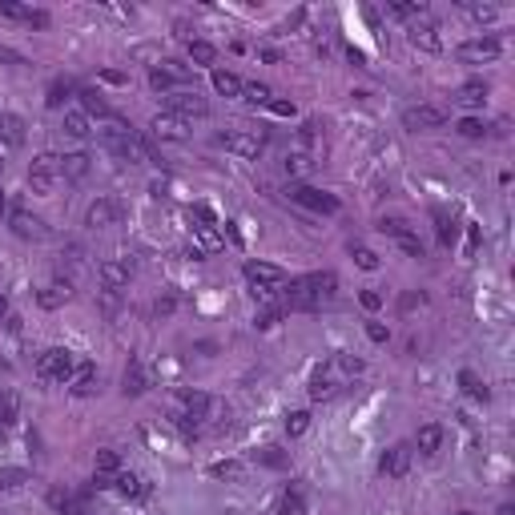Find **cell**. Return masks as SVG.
<instances>
[{
  "label": "cell",
  "mask_w": 515,
  "mask_h": 515,
  "mask_svg": "<svg viewBox=\"0 0 515 515\" xmlns=\"http://www.w3.org/2000/svg\"><path fill=\"white\" fill-rule=\"evenodd\" d=\"M73 370H77V363H73V355H69L64 346H53V350H45V355L36 359V374H40L45 383H69Z\"/></svg>",
  "instance_id": "6da1fadb"
},
{
  "label": "cell",
  "mask_w": 515,
  "mask_h": 515,
  "mask_svg": "<svg viewBox=\"0 0 515 515\" xmlns=\"http://www.w3.org/2000/svg\"><path fill=\"white\" fill-rule=\"evenodd\" d=\"M286 193H290V202H298V206H306L314 213H338V197L334 193H322V189H314L306 182H294Z\"/></svg>",
  "instance_id": "7a4b0ae2"
},
{
  "label": "cell",
  "mask_w": 515,
  "mask_h": 515,
  "mask_svg": "<svg viewBox=\"0 0 515 515\" xmlns=\"http://www.w3.org/2000/svg\"><path fill=\"white\" fill-rule=\"evenodd\" d=\"M165 113L189 121V117H206L210 105H206V97H197L193 89H182V93H169V97H165Z\"/></svg>",
  "instance_id": "3957f363"
},
{
  "label": "cell",
  "mask_w": 515,
  "mask_h": 515,
  "mask_svg": "<svg viewBox=\"0 0 515 515\" xmlns=\"http://www.w3.org/2000/svg\"><path fill=\"white\" fill-rule=\"evenodd\" d=\"M57 178H61V157H57V153H40L29 165V185L36 193H49Z\"/></svg>",
  "instance_id": "277c9868"
},
{
  "label": "cell",
  "mask_w": 515,
  "mask_h": 515,
  "mask_svg": "<svg viewBox=\"0 0 515 515\" xmlns=\"http://www.w3.org/2000/svg\"><path fill=\"white\" fill-rule=\"evenodd\" d=\"M495 57H499V40L495 36H475V40L459 45V61H467V64H487Z\"/></svg>",
  "instance_id": "5b68a950"
},
{
  "label": "cell",
  "mask_w": 515,
  "mask_h": 515,
  "mask_svg": "<svg viewBox=\"0 0 515 515\" xmlns=\"http://www.w3.org/2000/svg\"><path fill=\"white\" fill-rule=\"evenodd\" d=\"M411 459H415V447H411V443H394L391 451L383 455L379 471H383L387 479H403V475L411 471Z\"/></svg>",
  "instance_id": "8992f818"
},
{
  "label": "cell",
  "mask_w": 515,
  "mask_h": 515,
  "mask_svg": "<svg viewBox=\"0 0 515 515\" xmlns=\"http://www.w3.org/2000/svg\"><path fill=\"white\" fill-rule=\"evenodd\" d=\"M217 145H226V149L238 153V157H262L266 137H262V133H226V137H217Z\"/></svg>",
  "instance_id": "52a82bcc"
},
{
  "label": "cell",
  "mask_w": 515,
  "mask_h": 515,
  "mask_svg": "<svg viewBox=\"0 0 515 515\" xmlns=\"http://www.w3.org/2000/svg\"><path fill=\"white\" fill-rule=\"evenodd\" d=\"M443 121H447V113L435 109V105H411V109H403V125L407 129H439Z\"/></svg>",
  "instance_id": "ba28073f"
},
{
  "label": "cell",
  "mask_w": 515,
  "mask_h": 515,
  "mask_svg": "<svg viewBox=\"0 0 515 515\" xmlns=\"http://www.w3.org/2000/svg\"><path fill=\"white\" fill-rule=\"evenodd\" d=\"M85 221H89L93 230H109V226H117L121 221V206L113 202V197H97L85 213Z\"/></svg>",
  "instance_id": "9c48e42d"
},
{
  "label": "cell",
  "mask_w": 515,
  "mask_h": 515,
  "mask_svg": "<svg viewBox=\"0 0 515 515\" xmlns=\"http://www.w3.org/2000/svg\"><path fill=\"white\" fill-rule=\"evenodd\" d=\"M149 129H153V137H161V141H189V121L173 117V113H157Z\"/></svg>",
  "instance_id": "30bf717a"
},
{
  "label": "cell",
  "mask_w": 515,
  "mask_h": 515,
  "mask_svg": "<svg viewBox=\"0 0 515 515\" xmlns=\"http://www.w3.org/2000/svg\"><path fill=\"white\" fill-rule=\"evenodd\" d=\"M8 226H12V234L16 238H25V242H36V238H45V221L29 210H12L8 213Z\"/></svg>",
  "instance_id": "8fae6325"
},
{
  "label": "cell",
  "mask_w": 515,
  "mask_h": 515,
  "mask_svg": "<svg viewBox=\"0 0 515 515\" xmlns=\"http://www.w3.org/2000/svg\"><path fill=\"white\" fill-rule=\"evenodd\" d=\"M129 274H133L129 258H109V262H101V286L105 290H121V286H129Z\"/></svg>",
  "instance_id": "7c38bea8"
},
{
  "label": "cell",
  "mask_w": 515,
  "mask_h": 515,
  "mask_svg": "<svg viewBox=\"0 0 515 515\" xmlns=\"http://www.w3.org/2000/svg\"><path fill=\"white\" fill-rule=\"evenodd\" d=\"M178 403H182L185 415H193L197 423H202V419H213V411H217V403L202 391H178Z\"/></svg>",
  "instance_id": "4fadbf2b"
},
{
  "label": "cell",
  "mask_w": 515,
  "mask_h": 515,
  "mask_svg": "<svg viewBox=\"0 0 515 515\" xmlns=\"http://www.w3.org/2000/svg\"><path fill=\"white\" fill-rule=\"evenodd\" d=\"M286 306L290 310H318V294H314V286H310V278H294L290 282V290H286Z\"/></svg>",
  "instance_id": "5bb4252c"
},
{
  "label": "cell",
  "mask_w": 515,
  "mask_h": 515,
  "mask_svg": "<svg viewBox=\"0 0 515 515\" xmlns=\"http://www.w3.org/2000/svg\"><path fill=\"white\" fill-rule=\"evenodd\" d=\"M69 298H73L69 278H53V282H49V286H40V294H36V302L45 306V310H61Z\"/></svg>",
  "instance_id": "9a60e30c"
},
{
  "label": "cell",
  "mask_w": 515,
  "mask_h": 515,
  "mask_svg": "<svg viewBox=\"0 0 515 515\" xmlns=\"http://www.w3.org/2000/svg\"><path fill=\"white\" fill-rule=\"evenodd\" d=\"M407 32H411V45L423 49V53H439V49H443V36H439V29H435L431 21H415Z\"/></svg>",
  "instance_id": "2e32d148"
},
{
  "label": "cell",
  "mask_w": 515,
  "mask_h": 515,
  "mask_svg": "<svg viewBox=\"0 0 515 515\" xmlns=\"http://www.w3.org/2000/svg\"><path fill=\"white\" fill-rule=\"evenodd\" d=\"M245 278H250V286H274V290L286 282V274L270 262H245Z\"/></svg>",
  "instance_id": "e0dca14e"
},
{
  "label": "cell",
  "mask_w": 515,
  "mask_h": 515,
  "mask_svg": "<svg viewBox=\"0 0 515 515\" xmlns=\"http://www.w3.org/2000/svg\"><path fill=\"white\" fill-rule=\"evenodd\" d=\"M0 16L25 21V25H32V29H45V25H49V12H40V8H25V4H12V0H0Z\"/></svg>",
  "instance_id": "ac0fdd59"
},
{
  "label": "cell",
  "mask_w": 515,
  "mask_h": 515,
  "mask_svg": "<svg viewBox=\"0 0 515 515\" xmlns=\"http://www.w3.org/2000/svg\"><path fill=\"white\" fill-rule=\"evenodd\" d=\"M61 129L73 137V141H85V137H93V125H89V113H85V109H64Z\"/></svg>",
  "instance_id": "d6986e66"
},
{
  "label": "cell",
  "mask_w": 515,
  "mask_h": 515,
  "mask_svg": "<svg viewBox=\"0 0 515 515\" xmlns=\"http://www.w3.org/2000/svg\"><path fill=\"white\" fill-rule=\"evenodd\" d=\"M322 374H338V383H350V379L363 374V359H355V355H334L331 366H326Z\"/></svg>",
  "instance_id": "ffe728a7"
},
{
  "label": "cell",
  "mask_w": 515,
  "mask_h": 515,
  "mask_svg": "<svg viewBox=\"0 0 515 515\" xmlns=\"http://www.w3.org/2000/svg\"><path fill=\"white\" fill-rule=\"evenodd\" d=\"M0 141L8 149H21L25 145V121L16 113H0Z\"/></svg>",
  "instance_id": "44dd1931"
},
{
  "label": "cell",
  "mask_w": 515,
  "mask_h": 515,
  "mask_svg": "<svg viewBox=\"0 0 515 515\" xmlns=\"http://www.w3.org/2000/svg\"><path fill=\"white\" fill-rule=\"evenodd\" d=\"M89 173V153H64L61 157V178L64 182H81Z\"/></svg>",
  "instance_id": "7402d4cb"
},
{
  "label": "cell",
  "mask_w": 515,
  "mask_h": 515,
  "mask_svg": "<svg viewBox=\"0 0 515 515\" xmlns=\"http://www.w3.org/2000/svg\"><path fill=\"white\" fill-rule=\"evenodd\" d=\"M69 391L77 394V398H89V394L97 391V370H93V366H77L73 379H69Z\"/></svg>",
  "instance_id": "603a6c76"
},
{
  "label": "cell",
  "mask_w": 515,
  "mask_h": 515,
  "mask_svg": "<svg viewBox=\"0 0 515 515\" xmlns=\"http://www.w3.org/2000/svg\"><path fill=\"white\" fill-rule=\"evenodd\" d=\"M411 447H419L423 455H435L439 447H443V427H439V423L419 427V435H415V443H411Z\"/></svg>",
  "instance_id": "cb8c5ba5"
},
{
  "label": "cell",
  "mask_w": 515,
  "mask_h": 515,
  "mask_svg": "<svg viewBox=\"0 0 515 515\" xmlns=\"http://www.w3.org/2000/svg\"><path fill=\"white\" fill-rule=\"evenodd\" d=\"M125 394H145L149 391V374H145V366L137 363V359H133V363H129V370H125V387H121Z\"/></svg>",
  "instance_id": "d4e9b609"
},
{
  "label": "cell",
  "mask_w": 515,
  "mask_h": 515,
  "mask_svg": "<svg viewBox=\"0 0 515 515\" xmlns=\"http://www.w3.org/2000/svg\"><path fill=\"white\" fill-rule=\"evenodd\" d=\"M455 101H459L463 109H479V105L487 101V85H483V81H467L463 89L455 93Z\"/></svg>",
  "instance_id": "484cf974"
},
{
  "label": "cell",
  "mask_w": 515,
  "mask_h": 515,
  "mask_svg": "<svg viewBox=\"0 0 515 515\" xmlns=\"http://www.w3.org/2000/svg\"><path fill=\"white\" fill-rule=\"evenodd\" d=\"M193 238H197V250H202V254H217V250L226 245V238L217 234V226H193Z\"/></svg>",
  "instance_id": "4316f807"
},
{
  "label": "cell",
  "mask_w": 515,
  "mask_h": 515,
  "mask_svg": "<svg viewBox=\"0 0 515 515\" xmlns=\"http://www.w3.org/2000/svg\"><path fill=\"white\" fill-rule=\"evenodd\" d=\"M113 487L121 491L125 499H141V495L149 491V487H145V479H137V475H129V471H117V475H113Z\"/></svg>",
  "instance_id": "83f0119b"
},
{
  "label": "cell",
  "mask_w": 515,
  "mask_h": 515,
  "mask_svg": "<svg viewBox=\"0 0 515 515\" xmlns=\"http://www.w3.org/2000/svg\"><path fill=\"white\" fill-rule=\"evenodd\" d=\"M306 278H310V286H314L318 302H331V298H334V290H338V278H334L331 270H322V274H306Z\"/></svg>",
  "instance_id": "f1b7e54d"
},
{
  "label": "cell",
  "mask_w": 515,
  "mask_h": 515,
  "mask_svg": "<svg viewBox=\"0 0 515 515\" xmlns=\"http://www.w3.org/2000/svg\"><path fill=\"white\" fill-rule=\"evenodd\" d=\"M213 89L226 97H242V77H234L230 69H213Z\"/></svg>",
  "instance_id": "f546056e"
},
{
  "label": "cell",
  "mask_w": 515,
  "mask_h": 515,
  "mask_svg": "<svg viewBox=\"0 0 515 515\" xmlns=\"http://www.w3.org/2000/svg\"><path fill=\"white\" fill-rule=\"evenodd\" d=\"M254 459H258L262 467H274V471L290 467V455L282 451V447H262V451H254Z\"/></svg>",
  "instance_id": "4dcf8cb0"
},
{
  "label": "cell",
  "mask_w": 515,
  "mask_h": 515,
  "mask_svg": "<svg viewBox=\"0 0 515 515\" xmlns=\"http://www.w3.org/2000/svg\"><path fill=\"white\" fill-rule=\"evenodd\" d=\"M189 61L193 64H213L217 61V49L210 40H189Z\"/></svg>",
  "instance_id": "1f68e13d"
},
{
  "label": "cell",
  "mask_w": 515,
  "mask_h": 515,
  "mask_svg": "<svg viewBox=\"0 0 515 515\" xmlns=\"http://www.w3.org/2000/svg\"><path fill=\"white\" fill-rule=\"evenodd\" d=\"M93 467H97L101 475H117V471H121V455H117V451H109V447H105V451H97V459H93Z\"/></svg>",
  "instance_id": "d6a6232c"
},
{
  "label": "cell",
  "mask_w": 515,
  "mask_h": 515,
  "mask_svg": "<svg viewBox=\"0 0 515 515\" xmlns=\"http://www.w3.org/2000/svg\"><path fill=\"white\" fill-rule=\"evenodd\" d=\"M16 411H21V398L12 391H4L0 394V427H12L16 423Z\"/></svg>",
  "instance_id": "836d02e7"
},
{
  "label": "cell",
  "mask_w": 515,
  "mask_h": 515,
  "mask_svg": "<svg viewBox=\"0 0 515 515\" xmlns=\"http://www.w3.org/2000/svg\"><path fill=\"white\" fill-rule=\"evenodd\" d=\"M334 394H338V383H334L331 374H318V379L310 383V398H314V403H322V398H334Z\"/></svg>",
  "instance_id": "e575fe53"
},
{
  "label": "cell",
  "mask_w": 515,
  "mask_h": 515,
  "mask_svg": "<svg viewBox=\"0 0 515 515\" xmlns=\"http://www.w3.org/2000/svg\"><path fill=\"white\" fill-rule=\"evenodd\" d=\"M242 97L250 105H270L274 101V93L266 89V85H258V81H242Z\"/></svg>",
  "instance_id": "d590c367"
},
{
  "label": "cell",
  "mask_w": 515,
  "mask_h": 515,
  "mask_svg": "<svg viewBox=\"0 0 515 515\" xmlns=\"http://www.w3.org/2000/svg\"><path fill=\"white\" fill-rule=\"evenodd\" d=\"M379 230H383L387 238H394V242H398V238H407V234H415V230H411V221H403V217H383V221H379Z\"/></svg>",
  "instance_id": "8d00e7d4"
},
{
  "label": "cell",
  "mask_w": 515,
  "mask_h": 515,
  "mask_svg": "<svg viewBox=\"0 0 515 515\" xmlns=\"http://www.w3.org/2000/svg\"><path fill=\"white\" fill-rule=\"evenodd\" d=\"M29 483V471L25 467H0V491H12V487Z\"/></svg>",
  "instance_id": "74e56055"
},
{
  "label": "cell",
  "mask_w": 515,
  "mask_h": 515,
  "mask_svg": "<svg viewBox=\"0 0 515 515\" xmlns=\"http://www.w3.org/2000/svg\"><path fill=\"white\" fill-rule=\"evenodd\" d=\"M69 93H73V85H69L64 77H57V81L49 85V97H45V105H49V109H61V105H64V97H69Z\"/></svg>",
  "instance_id": "f35d334b"
},
{
  "label": "cell",
  "mask_w": 515,
  "mask_h": 515,
  "mask_svg": "<svg viewBox=\"0 0 515 515\" xmlns=\"http://www.w3.org/2000/svg\"><path fill=\"white\" fill-rule=\"evenodd\" d=\"M459 387L471 394V398H487V387L479 383V374H475V370H459Z\"/></svg>",
  "instance_id": "ab89813d"
},
{
  "label": "cell",
  "mask_w": 515,
  "mask_h": 515,
  "mask_svg": "<svg viewBox=\"0 0 515 515\" xmlns=\"http://www.w3.org/2000/svg\"><path fill=\"white\" fill-rule=\"evenodd\" d=\"M350 258L359 262V270H379V254L370 245H350Z\"/></svg>",
  "instance_id": "60d3db41"
},
{
  "label": "cell",
  "mask_w": 515,
  "mask_h": 515,
  "mask_svg": "<svg viewBox=\"0 0 515 515\" xmlns=\"http://www.w3.org/2000/svg\"><path fill=\"white\" fill-rule=\"evenodd\" d=\"M435 221H439V242H443V245H455V234H459L455 217H447V213L439 210V213H435Z\"/></svg>",
  "instance_id": "b9f144b4"
},
{
  "label": "cell",
  "mask_w": 515,
  "mask_h": 515,
  "mask_svg": "<svg viewBox=\"0 0 515 515\" xmlns=\"http://www.w3.org/2000/svg\"><path fill=\"white\" fill-rule=\"evenodd\" d=\"M278 515H306V499H302V491H286V499H282Z\"/></svg>",
  "instance_id": "7bdbcfd3"
},
{
  "label": "cell",
  "mask_w": 515,
  "mask_h": 515,
  "mask_svg": "<svg viewBox=\"0 0 515 515\" xmlns=\"http://www.w3.org/2000/svg\"><path fill=\"white\" fill-rule=\"evenodd\" d=\"M278 318H282V306H262L258 318H254V326H258V331H270V326H278Z\"/></svg>",
  "instance_id": "ee69618b"
},
{
  "label": "cell",
  "mask_w": 515,
  "mask_h": 515,
  "mask_svg": "<svg viewBox=\"0 0 515 515\" xmlns=\"http://www.w3.org/2000/svg\"><path fill=\"white\" fill-rule=\"evenodd\" d=\"M306 427H310V415H306V411H294V415H286V435H290V439L306 435Z\"/></svg>",
  "instance_id": "f6af8a7d"
},
{
  "label": "cell",
  "mask_w": 515,
  "mask_h": 515,
  "mask_svg": "<svg viewBox=\"0 0 515 515\" xmlns=\"http://www.w3.org/2000/svg\"><path fill=\"white\" fill-rule=\"evenodd\" d=\"M81 105H85V113H97V117H109L105 101H101V97H97L93 89H85V93H81Z\"/></svg>",
  "instance_id": "bcb514c9"
},
{
  "label": "cell",
  "mask_w": 515,
  "mask_h": 515,
  "mask_svg": "<svg viewBox=\"0 0 515 515\" xmlns=\"http://www.w3.org/2000/svg\"><path fill=\"white\" fill-rule=\"evenodd\" d=\"M210 475H217V479H238V475H242V463H234V459H226V463H213Z\"/></svg>",
  "instance_id": "7dc6e473"
},
{
  "label": "cell",
  "mask_w": 515,
  "mask_h": 515,
  "mask_svg": "<svg viewBox=\"0 0 515 515\" xmlns=\"http://www.w3.org/2000/svg\"><path fill=\"white\" fill-rule=\"evenodd\" d=\"M391 12H394V16H423L427 8H423V4H415V0H394Z\"/></svg>",
  "instance_id": "c3c4849f"
},
{
  "label": "cell",
  "mask_w": 515,
  "mask_h": 515,
  "mask_svg": "<svg viewBox=\"0 0 515 515\" xmlns=\"http://www.w3.org/2000/svg\"><path fill=\"white\" fill-rule=\"evenodd\" d=\"M463 8H467L475 21H495V4H475V0H463Z\"/></svg>",
  "instance_id": "681fc988"
},
{
  "label": "cell",
  "mask_w": 515,
  "mask_h": 515,
  "mask_svg": "<svg viewBox=\"0 0 515 515\" xmlns=\"http://www.w3.org/2000/svg\"><path fill=\"white\" fill-rule=\"evenodd\" d=\"M306 169H310V157H306V153H290V157H286V173H290V178H298Z\"/></svg>",
  "instance_id": "f907efd6"
},
{
  "label": "cell",
  "mask_w": 515,
  "mask_h": 515,
  "mask_svg": "<svg viewBox=\"0 0 515 515\" xmlns=\"http://www.w3.org/2000/svg\"><path fill=\"white\" fill-rule=\"evenodd\" d=\"M459 133H463V137H483L487 125L479 121V117H463V121H459Z\"/></svg>",
  "instance_id": "816d5d0a"
},
{
  "label": "cell",
  "mask_w": 515,
  "mask_h": 515,
  "mask_svg": "<svg viewBox=\"0 0 515 515\" xmlns=\"http://www.w3.org/2000/svg\"><path fill=\"white\" fill-rule=\"evenodd\" d=\"M322 125L318 121H302V129H298V137H302V145H318L322 141V133H318Z\"/></svg>",
  "instance_id": "f5cc1de1"
},
{
  "label": "cell",
  "mask_w": 515,
  "mask_h": 515,
  "mask_svg": "<svg viewBox=\"0 0 515 515\" xmlns=\"http://www.w3.org/2000/svg\"><path fill=\"white\" fill-rule=\"evenodd\" d=\"M149 85L157 93H169V89H173V77H169L165 69H153V73H149Z\"/></svg>",
  "instance_id": "db71d44e"
},
{
  "label": "cell",
  "mask_w": 515,
  "mask_h": 515,
  "mask_svg": "<svg viewBox=\"0 0 515 515\" xmlns=\"http://www.w3.org/2000/svg\"><path fill=\"white\" fill-rule=\"evenodd\" d=\"M359 302H363V310H379V306H383V294H379V290H363Z\"/></svg>",
  "instance_id": "11a10c76"
},
{
  "label": "cell",
  "mask_w": 515,
  "mask_h": 515,
  "mask_svg": "<svg viewBox=\"0 0 515 515\" xmlns=\"http://www.w3.org/2000/svg\"><path fill=\"white\" fill-rule=\"evenodd\" d=\"M366 334H370V342H387V338H391V331H387L383 322H366Z\"/></svg>",
  "instance_id": "9f6ffc18"
},
{
  "label": "cell",
  "mask_w": 515,
  "mask_h": 515,
  "mask_svg": "<svg viewBox=\"0 0 515 515\" xmlns=\"http://www.w3.org/2000/svg\"><path fill=\"white\" fill-rule=\"evenodd\" d=\"M266 109H270V113H278V117H294V105H290V101H278V97H274Z\"/></svg>",
  "instance_id": "6f0895ef"
},
{
  "label": "cell",
  "mask_w": 515,
  "mask_h": 515,
  "mask_svg": "<svg viewBox=\"0 0 515 515\" xmlns=\"http://www.w3.org/2000/svg\"><path fill=\"white\" fill-rule=\"evenodd\" d=\"M173 298H157V306H153V310H157V318H169V314H173Z\"/></svg>",
  "instance_id": "680465c9"
},
{
  "label": "cell",
  "mask_w": 515,
  "mask_h": 515,
  "mask_svg": "<svg viewBox=\"0 0 515 515\" xmlns=\"http://www.w3.org/2000/svg\"><path fill=\"white\" fill-rule=\"evenodd\" d=\"M193 217H197L202 226H213V213H210V206H193Z\"/></svg>",
  "instance_id": "91938a15"
},
{
  "label": "cell",
  "mask_w": 515,
  "mask_h": 515,
  "mask_svg": "<svg viewBox=\"0 0 515 515\" xmlns=\"http://www.w3.org/2000/svg\"><path fill=\"white\" fill-rule=\"evenodd\" d=\"M0 61H12V64H25L21 53H12V49H0Z\"/></svg>",
  "instance_id": "94428289"
},
{
  "label": "cell",
  "mask_w": 515,
  "mask_h": 515,
  "mask_svg": "<svg viewBox=\"0 0 515 515\" xmlns=\"http://www.w3.org/2000/svg\"><path fill=\"white\" fill-rule=\"evenodd\" d=\"M8 314H12V310H8V298L0 294V322H8Z\"/></svg>",
  "instance_id": "6125c7cd"
},
{
  "label": "cell",
  "mask_w": 515,
  "mask_h": 515,
  "mask_svg": "<svg viewBox=\"0 0 515 515\" xmlns=\"http://www.w3.org/2000/svg\"><path fill=\"white\" fill-rule=\"evenodd\" d=\"M8 213V193H4V185H0V217Z\"/></svg>",
  "instance_id": "be15d7a7"
},
{
  "label": "cell",
  "mask_w": 515,
  "mask_h": 515,
  "mask_svg": "<svg viewBox=\"0 0 515 515\" xmlns=\"http://www.w3.org/2000/svg\"><path fill=\"white\" fill-rule=\"evenodd\" d=\"M499 515H515V507H512V503H503V507H499Z\"/></svg>",
  "instance_id": "e7e4bbea"
},
{
  "label": "cell",
  "mask_w": 515,
  "mask_h": 515,
  "mask_svg": "<svg viewBox=\"0 0 515 515\" xmlns=\"http://www.w3.org/2000/svg\"><path fill=\"white\" fill-rule=\"evenodd\" d=\"M0 173H4V157H0Z\"/></svg>",
  "instance_id": "03108f58"
},
{
  "label": "cell",
  "mask_w": 515,
  "mask_h": 515,
  "mask_svg": "<svg viewBox=\"0 0 515 515\" xmlns=\"http://www.w3.org/2000/svg\"><path fill=\"white\" fill-rule=\"evenodd\" d=\"M459 515H471V512H459Z\"/></svg>",
  "instance_id": "003e7915"
}]
</instances>
